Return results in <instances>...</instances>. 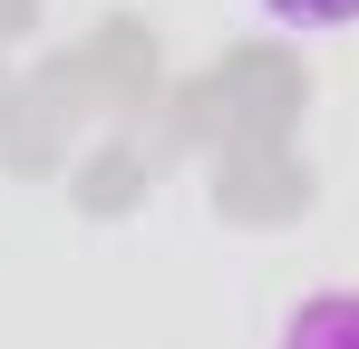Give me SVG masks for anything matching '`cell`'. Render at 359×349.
Masks as SVG:
<instances>
[{
	"label": "cell",
	"instance_id": "obj_1",
	"mask_svg": "<svg viewBox=\"0 0 359 349\" xmlns=\"http://www.w3.org/2000/svg\"><path fill=\"white\" fill-rule=\"evenodd\" d=\"M272 349H359V291H311L282 310Z\"/></svg>",
	"mask_w": 359,
	"mask_h": 349
},
{
	"label": "cell",
	"instance_id": "obj_2",
	"mask_svg": "<svg viewBox=\"0 0 359 349\" xmlns=\"http://www.w3.org/2000/svg\"><path fill=\"white\" fill-rule=\"evenodd\" d=\"M272 29H359V0H252Z\"/></svg>",
	"mask_w": 359,
	"mask_h": 349
}]
</instances>
